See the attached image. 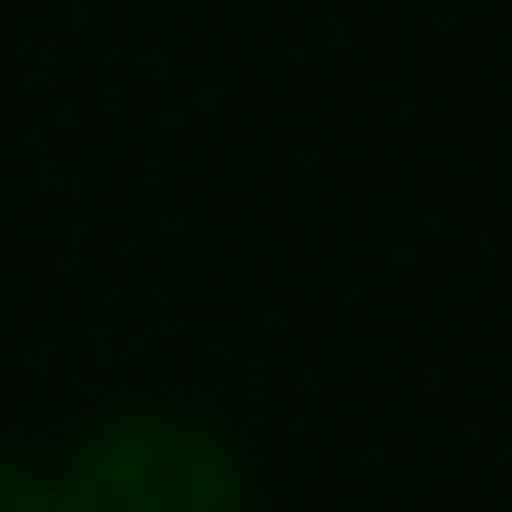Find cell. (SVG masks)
Masks as SVG:
<instances>
[{
  "label": "cell",
  "mask_w": 512,
  "mask_h": 512,
  "mask_svg": "<svg viewBox=\"0 0 512 512\" xmlns=\"http://www.w3.org/2000/svg\"><path fill=\"white\" fill-rule=\"evenodd\" d=\"M53 512H262V460L209 398H105L42 450Z\"/></svg>",
  "instance_id": "1"
},
{
  "label": "cell",
  "mask_w": 512,
  "mask_h": 512,
  "mask_svg": "<svg viewBox=\"0 0 512 512\" xmlns=\"http://www.w3.org/2000/svg\"><path fill=\"white\" fill-rule=\"evenodd\" d=\"M0 512H53V481H42V450H11V439H0Z\"/></svg>",
  "instance_id": "2"
}]
</instances>
